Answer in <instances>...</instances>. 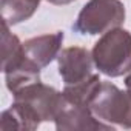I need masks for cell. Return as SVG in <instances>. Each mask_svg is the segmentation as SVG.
Masks as SVG:
<instances>
[{
    "label": "cell",
    "instance_id": "1",
    "mask_svg": "<svg viewBox=\"0 0 131 131\" xmlns=\"http://www.w3.org/2000/svg\"><path fill=\"white\" fill-rule=\"evenodd\" d=\"M91 54L99 74L111 79L125 76L131 70V32L120 26L103 32Z\"/></svg>",
    "mask_w": 131,
    "mask_h": 131
},
{
    "label": "cell",
    "instance_id": "2",
    "mask_svg": "<svg viewBox=\"0 0 131 131\" xmlns=\"http://www.w3.org/2000/svg\"><path fill=\"white\" fill-rule=\"evenodd\" d=\"M90 108L100 122L122 129H131V91L120 90L102 80L90 100Z\"/></svg>",
    "mask_w": 131,
    "mask_h": 131
},
{
    "label": "cell",
    "instance_id": "3",
    "mask_svg": "<svg viewBox=\"0 0 131 131\" xmlns=\"http://www.w3.org/2000/svg\"><path fill=\"white\" fill-rule=\"evenodd\" d=\"M125 17V5L120 0H88L71 28L80 36H99L122 26Z\"/></svg>",
    "mask_w": 131,
    "mask_h": 131
},
{
    "label": "cell",
    "instance_id": "4",
    "mask_svg": "<svg viewBox=\"0 0 131 131\" xmlns=\"http://www.w3.org/2000/svg\"><path fill=\"white\" fill-rule=\"evenodd\" d=\"M56 129L59 131H97V129H114L113 126L100 122L93 114L90 105L76 102L65 96L62 91V99L54 117Z\"/></svg>",
    "mask_w": 131,
    "mask_h": 131
},
{
    "label": "cell",
    "instance_id": "5",
    "mask_svg": "<svg viewBox=\"0 0 131 131\" xmlns=\"http://www.w3.org/2000/svg\"><path fill=\"white\" fill-rule=\"evenodd\" d=\"M60 99L62 91L45 85L42 80L34 82L13 94V100L23 103L40 122H54Z\"/></svg>",
    "mask_w": 131,
    "mask_h": 131
},
{
    "label": "cell",
    "instance_id": "6",
    "mask_svg": "<svg viewBox=\"0 0 131 131\" xmlns=\"http://www.w3.org/2000/svg\"><path fill=\"white\" fill-rule=\"evenodd\" d=\"M94 68L93 54L83 46L62 48L57 56V70L65 85H76L90 79Z\"/></svg>",
    "mask_w": 131,
    "mask_h": 131
},
{
    "label": "cell",
    "instance_id": "7",
    "mask_svg": "<svg viewBox=\"0 0 131 131\" xmlns=\"http://www.w3.org/2000/svg\"><path fill=\"white\" fill-rule=\"evenodd\" d=\"M65 34L63 31H56L51 34H42L31 37L23 42V52L25 57L34 63L36 67L43 70L45 67L57 59V56L62 51Z\"/></svg>",
    "mask_w": 131,
    "mask_h": 131
},
{
    "label": "cell",
    "instance_id": "8",
    "mask_svg": "<svg viewBox=\"0 0 131 131\" xmlns=\"http://www.w3.org/2000/svg\"><path fill=\"white\" fill-rule=\"evenodd\" d=\"M3 74H5L6 88L9 90L11 94H16L17 91L34 82H40V68L31 63L25 56L16 65L5 70Z\"/></svg>",
    "mask_w": 131,
    "mask_h": 131
},
{
    "label": "cell",
    "instance_id": "9",
    "mask_svg": "<svg viewBox=\"0 0 131 131\" xmlns=\"http://www.w3.org/2000/svg\"><path fill=\"white\" fill-rule=\"evenodd\" d=\"M40 126V120L23 105L13 100V105L5 110L0 116V129L9 131V129H19V131H34Z\"/></svg>",
    "mask_w": 131,
    "mask_h": 131
},
{
    "label": "cell",
    "instance_id": "10",
    "mask_svg": "<svg viewBox=\"0 0 131 131\" xmlns=\"http://www.w3.org/2000/svg\"><path fill=\"white\" fill-rule=\"evenodd\" d=\"M42 0H2L0 11L2 19L9 26L29 20L39 9Z\"/></svg>",
    "mask_w": 131,
    "mask_h": 131
},
{
    "label": "cell",
    "instance_id": "11",
    "mask_svg": "<svg viewBox=\"0 0 131 131\" xmlns=\"http://www.w3.org/2000/svg\"><path fill=\"white\" fill-rule=\"evenodd\" d=\"M25 56L23 52V42L9 31V25L3 22L2 29V71L8 70L9 67L16 65Z\"/></svg>",
    "mask_w": 131,
    "mask_h": 131
},
{
    "label": "cell",
    "instance_id": "12",
    "mask_svg": "<svg viewBox=\"0 0 131 131\" xmlns=\"http://www.w3.org/2000/svg\"><path fill=\"white\" fill-rule=\"evenodd\" d=\"M100 76L99 74H93L90 79L80 82V83H76V85H65L63 86V94L68 96L70 99L76 100V102H80V103H86L90 105V100L91 97L94 96V93L97 91L99 85H100Z\"/></svg>",
    "mask_w": 131,
    "mask_h": 131
},
{
    "label": "cell",
    "instance_id": "13",
    "mask_svg": "<svg viewBox=\"0 0 131 131\" xmlns=\"http://www.w3.org/2000/svg\"><path fill=\"white\" fill-rule=\"evenodd\" d=\"M48 3L51 5H57V6H63V5H70L73 2H76V0H46Z\"/></svg>",
    "mask_w": 131,
    "mask_h": 131
},
{
    "label": "cell",
    "instance_id": "14",
    "mask_svg": "<svg viewBox=\"0 0 131 131\" xmlns=\"http://www.w3.org/2000/svg\"><path fill=\"white\" fill-rule=\"evenodd\" d=\"M123 82H125V86H126V90H129V91H131V70H129V71L125 74V80H123Z\"/></svg>",
    "mask_w": 131,
    "mask_h": 131
}]
</instances>
